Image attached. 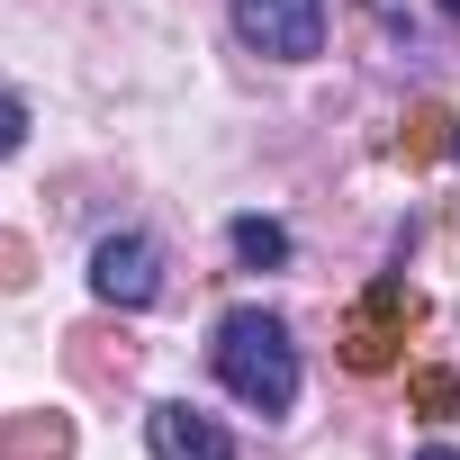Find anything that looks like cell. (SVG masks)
Instances as JSON below:
<instances>
[{
  "instance_id": "3957f363",
  "label": "cell",
  "mask_w": 460,
  "mask_h": 460,
  "mask_svg": "<svg viewBox=\"0 0 460 460\" xmlns=\"http://www.w3.org/2000/svg\"><path fill=\"white\" fill-rule=\"evenodd\" d=\"M91 289H100L109 307H154V289H163V253H154L145 235H100V253H91Z\"/></svg>"
},
{
  "instance_id": "7a4b0ae2",
  "label": "cell",
  "mask_w": 460,
  "mask_h": 460,
  "mask_svg": "<svg viewBox=\"0 0 460 460\" xmlns=\"http://www.w3.org/2000/svg\"><path fill=\"white\" fill-rule=\"evenodd\" d=\"M235 37L271 64L325 55V0H235Z\"/></svg>"
},
{
  "instance_id": "277c9868",
  "label": "cell",
  "mask_w": 460,
  "mask_h": 460,
  "mask_svg": "<svg viewBox=\"0 0 460 460\" xmlns=\"http://www.w3.org/2000/svg\"><path fill=\"white\" fill-rule=\"evenodd\" d=\"M145 451L154 460H235V433H226L217 415H199V406H154L145 415Z\"/></svg>"
},
{
  "instance_id": "8992f818",
  "label": "cell",
  "mask_w": 460,
  "mask_h": 460,
  "mask_svg": "<svg viewBox=\"0 0 460 460\" xmlns=\"http://www.w3.org/2000/svg\"><path fill=\"white\" fill-rule=\"evenodd\" d=\"M19 145H28V109H19V100H0V154H19Z\"/></svg>"
},
{
  "instance_id": "6da1fadb",
  "label": "cell",
  "mask_w": 460,
  "mask_h": 460,
  "mask_svg": "<svg viewBox=\"0 0 460 460\" xmlns=\"http://www.w3.org/2000/svg\"><path fill=\"white\" fill-rule=\"evenodd\" d=\"M208 352H217V379L253 415H289L298 406V343H289V325L271 307H226Z\"/></svg>"
},
{
  "instance_id": "52a82bcc",
  "label": "cell",
  "mask_w": 460,
  "mask_h": 460,
  "mask_svg": "<svg viewBox=\"0 0 460 460\" xmlns=\"http://www.w3.org/2000/svg\"><path fill=\"white\" fill-rule=\"evenodd\" d=\"M415 460H460V451H451V442H424V451H415Z\"/></svg>"
},
{
  "instance_id": "ba28073f",
  "label": "cell",
  "mask_w": 460,
  "mask_h": 460,
  "mask_svg": "<svg viewBox=\"0 0 460 460\" xmlns=\"http://www.w3.org/2000/svg\"><path fill=\"white\" fill-rule=\"evenodd\" d=\"M442 10H451V19H460V0H442Z\"/></svg>"
},
{
  "instance_id": "5b68a950",
  "label": "cell",
  "mask_w": 460,
  "mask_h": 460,
  "mask_svg": "<svg viewBox=\"0 0 460 460\" xmlns=\"http://www.w3.org/2000/svg\"><path fill=\"white\" fill-rule=\"evenodd\" d=\"M235 262H253V271H271V262H289V235L271 217H235Z\"/></svg>"
}]
</instances>
